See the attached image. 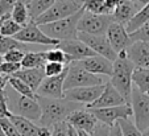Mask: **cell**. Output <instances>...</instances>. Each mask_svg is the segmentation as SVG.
I'll use <instances>...</instances> for the list:
<instances>
[{
  "label": "cell",
  "mask_w": 149,
  "mask_h": 136,
  "mask_svg": "<svg viewBox=\"0 0 149 136\" xmlns=\"http://www.w3.org/2000/svg\"><path fill=\"white\" fill-rule=\"evenodd\" d=\"M37 99L42 108V115L37 123L48 128L66 120L73 111L82 107L81 103L69 100L66 98H48L37 95Z\"/></svg>",
  "instance_id": "cell-1"
},
{
  "label": "cell",
  "mask_w": 149,
  "mask_h": 136,
  "mask_svg": "<svg viewBox=\"0 0 149 136\" xmlns=\"http://www.w3.org/2000/svg\"><path fill=\"white\" fill-rule=\"evenodd\" d=\"M136 66L127 56V50L120 52L118 54V58L113 61V71L110 77V82L113 87L131 103V95H132L133 87V71Z\"/></svg>",
  "instance_id": "cell-2"
},
{
  "label": "cell",
  "mask_w": 149,
  "mask_h": 136,
  "mask_svg": "<svg viewBox=\"0 0 149 136\" xmlns=\"http://www.w3.org/2000/svg\"><path fill=\"white\" fill-rule=\"evenodd\" d=\"M4 90H6V96H7V102H8L9 111L13 115H20L24 116V118H28V119L33 120V122H38L42 115V108L37 98L21 95L16 90H13L11 86H9V89H7L6 86Z\"/></svg>",
  "instance_id": "cell-3"
},
{
  "label": "cell",
  "mask_w": 149,
  "mask_h": 136,
  "mask_svg": "<svg viewBox=\"0 0 149 136\" xmlns=\"http://www.w3.org/2000/svg\"><path fill=\"white\" fill-rule=\"evenodd\" d=\"M84 8L78 11L77 13L68 16L61 20H56L52 23L41 24L40 28L45 32L48 36L53 37L58 41H66V40H74L78 38V21L83 13Z\"/></svg>",
  "instance_id": "cell-4"
},
{
  "label": "cell",
  "mask_w": 149,
  "mask_h": 136,
  "mask_svg": "<svg viewBox=\"0 0 149 136\" xmlns=\"http://www.w3.org/2000/svg\"><path fill=\"white\" fill-rule=\"evenodd\" d=\"M107 82L106 77L94 74L91 71L86 70L81 65L73 61L68 66V74H66V80L63 83V90L74 87H82V86H95V85H104Z\"/></svg>",
  "instance_id": "cell-5"
},
{
  "label": "cell",
  "mask_w": 149,
  "mask_h": 136,
  "mask_svg": "<svg viewBox=\"0 0 149 136\" xmlns=\"http://www.w3.org/2000/svg\"><path fill=\"white\" fill-rule=\"evenodd\" d=\"M83 7L84 0H56V3L48 11L40 15L34 21L38 25H41V24L61 20V19H65V17L77 13L78 11L83 9Z\"/></svg>",
  "instance_id": "cell-6"
},
{
  "label": "cell",
  "mask_w": 149,
  "mask_h": 136,
  "mask_svg": "<svg viewBox=\"0 0 149 136\" xmlns=\"http://www.w3.org/2000/svg\"><path fill=\"white\" fill-rule=\"evenodd\" d=\"M112 21V13L98 15L84 9L78 21V31L90 34H107L108 27Z\"/></svg>",
  "instance_id": "cell-7"
},
{
  "label": "cell",
  "mask_w": 149,
  "mask_h": 136,
  "mask_svg": "<svg viewBox=\"0 0 149 136\" xmlns=\"http://www.w3.org/2000/svg\"><path fill=\"white\" fill-rule=\"evenodd\" d=\"M13 37L20 41H23V43H25V44H31V45L56 46L59 44L58 40L48 36L45 32L40 28L38 24L33 20H31L26 25H24L23 28H21V31Z\"/></svg>",
  "instance_id": "cell-8"
},
{
  "label": "cell",
  "mask_w": 149,
  "mask_h": 136,
  "mask_svg": "<svg viewBox=\"0 0 149 136\" xmlns=\"http://www.w3.org/2000/svg\"><path fill=\"white\" fill-rule=\"evenodd\" d=\"M131 106L133 110L135 124L139 130L145 131L149 127V95L141 93L136 86L132 87Z\"/></svg>",
  "instance_id": "cell-9"
},
{
  "label": "cell",
  "mask_w": 149,
  "mask_h": 136,
  "mask_svg": "<svg viewBox=\"0 0 149 136\" xmlns=\"http://www.w3.org/2000/svg\"><path fill=\"white\" fill-rule=\"evenodd\" d=\"M91 112L98 118L100 123L107 126H113L120 119H130L133 116V110L131 103L120 106H112V107H102V108H90Z\"/></svg>",
  "instance_id": "cell-10"
},
{
  "label": "cell",
  "mask_w": 149,
  "mask_h": 136,
  "mask_svg": "<svg viewBox=\"0 0 149 136\" xmlns=\"http://www.w3.org/2000/svg\"><path fill=\"white\" fill-rule=\"evenodd\" d=\"M78 38L87 44L96 54L106 57L112 62L118 58V52L112 48V45H111L110 40H108V37L106 34H90L84 33V32H79Z\"/></svg>",
  "instance_id": "cell-11"
},
{
  "label": "cell",
  "mask_w": 149,
  "mask_h": 136,
  "mask_svg": "<svg viewBox=\"0 0 149 136\" xmlns=\"http://www.w3.org/2000/svg\"><path fill=\"white\" fill-rule=\"evenodd\" d=\"M104 85H95V86H82V87L69 89L65 91V98L73 102L81 103L83 106H87L96 100L100 96L104 90Z\"/></svg>",
  "instance_id": "cell-12"
},
{
  "label": "cell",
  "mask_w": 149,
  "mask_h": 136,
  "mask_svg": "<svg viewBox=\"0 0 149 136\" xmlns=\"http://www.w3.org/2000/svg\"><path fill=\"white\" fill-rule=\"evenodd\" d=\"M69 66V65H68ZM68 74V68L63 73L54 77H45L40 87L37 89V95L48 96V98H65L63 83Z\"/></svg>",
  "instance_id": "cell-13"
},
{
  "label": "cell",
  "mask_w": 149,
  "mask_h": 136,
  "mask_svg": "<svg viewBox=\"0 0 149 136\" xmlns=\"http://www.w3.org/2000/svg\"><path fill=\"white\" fill-rule=\"evenodd\" d=\"M66 122L70 126H73L74 128H77V130H83V131H87V132L91 133L94 131V128L96 127V124L99 123V120H98V118L91 112L90 108L81 107V108H77L75 111H73V112L68 116Z\"/></svg>",
  "instance_id": "cell-14"
},
{
  "label": "cell",
  "mask_w": 149,
  "mask_h": 136,
  "mask_svg": "<svg viewBox=\"0 0 149 136\" xmlns=\"http://www.w3.org/2000/svg\"><path fill=\"white\" fill-rule=\"evenodd\" d=\"M75 62L94 74H99V75H104V77L112 75L113 62L110 61L108 58H106V57L100 56V54H94V56L86 57L83 60L75 61Z\"/></svg>",
  "instance_id": "cell-15"
},
{
  "label": "cell",
  "mask_w": 149,
  "mask_h": 136,
  "mask_svg": "<svg viewBox=\"0 0 149 136\" xmlns=\"http://www.w3.org/2000/svg\"><path fill=\"white\" fill-rule=\"evenodd\" d=\"M106 36L108 37L111 45L118 52V54L120 52L127 50L128 46L132 44V40H131V37H130V32L127 31L125 25H123V24L118 23L115 20L108 27V31Z\"/></svg>",
  "instance_id": "cell-16"
},
{
  "label": "cell",
  "mask_w": 149,
  "mask_h": 136,
  "mask_svg": "<svg viewBox=\"0 0 149 136\" xmlns=\"http://www.w3.org/2000/svg\"><path fill=\"white\" fill-rule=\"evenodd\" d=\"M130 103L128 100L113 87V85L108 81L106 82L103 93L100 94L96 100H94L93 103L87 105V108H102V107H112V106H120V105H125Z\"/></svg>",
  "instance_id": "cell-17"
},
{
  "label": "cell",
  "mask_w": 149,
  "mask_h": 136,
  "mask_svg": "<svg viewBox=\"0 0 149 136\" xmlns=\"http://www.w3.org/2000/svg\"><path fill=\"white\" fill-rule=\"evenodd\" d=\"M57 46L62 49L66 54L69 56V58L73 61H79L83 60L86 57H90L96 54L90 46L86 43H83L79 38H74V40H66V41H59V44Z\"/></svg>",
  "instance_id": "cell-18"
},
{
  "label": "cell",
  "mask_w": 149,
  "mask_h": 136,
  "mask_svg": "<svg viewBox=\"0 0 149 136\" xmlns=\"http://www.w3.org/2000/svg\"><path fill=\"white\" fill-rule=\"evenodd\" d=\"M9 119L15 123L17 130L23 136H49L50 135V128L44 127V126L38 124L37 122L24 118L20 115H13L12 114L9 116Z\"/></svg>",
  "instance_id": "cell-19"
},
{
  "label": "cell",
  "mask_w": 149,
  "mask_h": 136,
  "mask_svg": "<svg viewBox=\"0 0 149 136\" xmlns=\"http://www.w3.org/2000/svg\"><path fill=\"white\" fill-rule=\"evenodd\" d=\"M127 56L135 63L136 68H149V43L148 41H133L128 49Z\"/></svg>",
  "instance_id": "cell-20"
},
{
  "label": "cell",
  "mask_w": 149,
  "mask_h": 136,
  "mask_svg": "<svg viewBox=\"0 0 149 136\" xmlns=\"http://www.w3.org/2000/svg\"><path fill=\"white\" fill-rule=\"evenodd\" d=\"M139 11H140L139 7L133 3L132 0H120V3L113 9L112 16H113V20L115 21H118V23L127 27V24L132 20V17L135 16Z\"/></svg>",
  "instance_id": "cell-21"
},
{
  "label": "cell",
  "mask_w": 149,
  "mask_h": 136,
  "mask_svg": "<svg viewBox=\"0 0 149 136\" xmlns=\"http://www.w3.org/2000/svg\"><path fill=\"white\" fill-rule=\"evenodd\" d=\"M12 75L17 77L20 80H23L25 83H28L32 89L37 93V89L42 83V81L45 80V70L44 68H33V69H20Z\"/></svg>",
  "instance_id": "cell-22"
},
{
  "label": "cell",
  "mask_w": 149,
  "mask_h": 136,
  "mask_svg": "<svg viewBox=\"0 0 149 136\" xmlns=\"http://www.w3.org/2000/svg\"><path fill=\"white\" fill-rule=\"evenodd\" d=\"M12 49H21V50H24V52L32 50L31 44H25V43H23V41L15 38V37L4 36V34L0 33V53L4 56L7 52L12 50Z\"/></svg>",
  "instance_id": "cell-23"
},
{
  "label": "cell",
  "mask_w": 149,
  "mask_h": 136,
  "mask_svg": "<svg viewBox=\"0 0 149 136\" xmlns=\"http://www.w3.org/2000/svg\"><path fill=\"white\" fill-rule=\"evenodd\" d=\"M41 53L46 62H59V63H65V65H69L71 62L68 54L57 45L50 46L49 49H42Z\"/></svg>",
  "instance_id": "cell-24"
},
{
  "label": "cell",
  "mask_w": 149,
  "mask_h": 136,
  "mask_svg": "<svg viewBox=\"0 0 149 136\" xmlns=\"http://www.w3.org/2000/svg\"><path fill=\"white\" fill-rule=\"evenodd\" d=\"M133 86L139 89L141 93L149 95V68H136L133 71Z\"/></svg>",
  "instance_id": "cell-25"
},
{
  "label": "cell",
  "mask_w": 149,
  "mask_h": 136,
  "mask_svg": "<svg viewBox=\"0 0 149 136\" xmlns=\"http://www.w3.org/2000/svg\"><path fill=\"white\" fill-rule=\"evenodd\" d=\"M11 17L16 23H19L20 25H23V27L26 25V24L31 21L28 6L24 3L23 0H19L13 6V8H12V11H11Z\"/></svg>",
  "instance_id": "cell-26"
},
{
  "label": "cell",
  "mask_w": 149,
  "mask_h": 136,
  "mask_svg": "<svg viewBox=\"0 0 149 136\" xmlns=\"http://www.w3.org/2000/svg\"><path fill=\"white\" fill-rule=\"evenodd\" d=\"M46 63L45 58L42 57L41 52L29 50L25 53L23 61H21V68L23 69H33V68H44Z\"/></svg>",
  "instance_id": "cell-27"
},
{
  "label": "cell",
  "mask_w": 149,
  "mask_h": 136,
  "mask_svg": "<svg viewBox=\"0 0 149 136\" xmlns=\"http://www.w3.org/2000/svg\"><path fill=\"white\" fill-rule=\"evenodd\" d=\"M54 3H56V0H32L31 3L26 4L31 20L34 21L40 15H42L45 11H48Z\"/></svg>",
  "instance_id": "cell-28"
},
{
  "label": "cell",
  "mask_w": 149,
  "mask_h": 136,
  "mask_svg": "<svg viewBox=\"0 0 149 136\" xmlns=\"http://www.w3.org/2000/svg\"><path fill=\"white\" fill-rule=\"evenodd\" d=\"M8 85L11 86L13 90H16L19 94L21 95H26V96H32V98H37V93L28 85L25 83L23 80H20L15 75H9L8 77Z\"/></svg>",
  "instance_id": "cell-29"
},
{
  "label": "cell",
  "mask_w": 149,
  "mask_h": 136,
  "mask_svg": "<svg viewBox=\"0 0 149 136\" xmlns=\"http://www.w3.org/2000/svg\"><path fill=\"white\" fill-rule=\"evenodd\" d=\"M148 20H149V1H148L146 6H144L143 8H141L140 11L132 17V20L127 24L125 28H127V31L131 33V32L136 31L139 27H141L145 21H148Z\"/></svg>",
  "instance_id": "cell-30"
},
{
  "label": "cell",
  "mask_w": 149,
  "mask_h": 136,
  "mask_svg": "<svg viewBox=\"0 0 149 136\" xmlns=\"http://www.w3.org/2000/svg\"><path fill=\"white\" fill-rule=\"evenodd\" d=\"M23 25H20L19 23L13 20L11 17V15H7L3 17V21H1V27H0V33L4 34V36H16L20 31H21Z\"/></svg>",
  "instance_id": "cell-31"
},
{
  "label": "cell",
  "mask_w": 149,
  "mask_h": 136,
  "mask_svg": "<svg viewBox=\"0 0 149 136\" xmlns=\"http://www.w3.org/2000/svg\"><path fill=\"white\" fill-rule=\"evenodd\" d=\"M86 11L93 12V13L104 15V13H111L110 9L106 6V0H84V7Z\"/></svg>",
  "instance_id": "cell-32"
},
{
  "label": "cell",
  "mask_w": 149,
  "mask_h": 136,
  "mask_svg": "<svg viewBox=\"0 0 149 136\" xmlns=\"http://www.w3.org/2000/svg\"><path fill=\"white\" fill-rule=\"evenodd\" d=\"M119 124H120L121 132H123L124 136H144L143 131L139 130L135 122L131 120V118L130 119H120Z\"/></svg>",
  "instance_id": "cell-33"
},
{
  "label": "cell",
  "mask_w": 149,
  "mask_h": 136,
  "mask_svg": "<svg viewBox=\"0 0 149 136\" xmlns=\"http://www.w3.org/2000/svg\"><path fill=\"white\" fill-rule=\"evenodd\" d=\"M131 40L133 41H148L149 43V20L145 21L141 27H139L136 31L130 33Z\"/></svg>",
  "instance_id": "cell-34"
},
{
  "label": "cell",
  "mask_w": 149,
  "mask_h": 136,
  "mask_svg": "<svg viewBox=\"0 0 149 136\" xmlns=\"http://www.w3.org/2000/svg\"><path fill=\"white\" fill-rule=\"evenodd\" d=\"M0 127L7 136H23L9 118H0Z\"/></svg>",
  "instance_id": "cell-35"
},
{
  "label": "cell",
  "mask_w": 149,
  "mask_h": 136,
  "mask_svg": "<svg viewBox=\"0 0 149 136\" xmlns=\"http://www.w3.org/2000/svg\"><path fill=\"white\" fill-rule=\"evenodd\" d=\"M68 65L65 63H59V62H46L44 66L45 70V75L46 77H54V75H59L61 73L66 70Z\"/></svg>",
  "instance_id": "cell-36"
},
{
  "label": "cell",
  "mask_w": 149,
  "mask_h": 136,
  "mask_svg": "<svg viewBox=\"0 0 149 136\" xmlns=\"http://www.w3.org/2000/svg\"><path fill=\"white\" fill-rule=\"evenodd\" d=\"M69 123L66 120L63 122H59L57 124L52 126L50 127V135L49 136H70L69 133Z\"/></svg>",
  "instance_id": "cell-37"
},
{
  "label": "cell",
  "mask_w": 149,
  "mask_h": 136,
  "mask_svg": "<svg viewBox=\"0 0 149 136\" xmlns=\"http://www.w3.org/2000/svg\"><path fill=\"white\" fill-rule=\"evenodd\" d=\"M26 52L21 50V49H12V50L7 52L4 54V61H9V62H17L21 63L24 56H25Z\"/></svg>",
  "instance_id": "cell-38"
},
{
  "label": "cell",
  "mask_w": 149,
  "mask_h": 136,
  "mask_svg": "<svg viewBox=\"0 0 149 136\" xmlns=\"http://www.w3.org/2000/svg\"><path fill=\"white\" fill-rule=\"evenodd\" d=\"M21 69V63L17 62H9V61H4L1 65H0V71L4 74V75H12L15 74L17 70Z\"/></svg>",
  "instance_id": "cell-39"
},
{
  "label": "cell",
  "mask_w": 149,
  "mask_h": 136,
  "mask_svg": "<svg viewBox=\"0 0 149 136\" xmlns=\"http://www.w3.org/2000/svg\"><path fill=\"white\" fill-rule=\"evenodd\" d=\"M11 115H12V112L9 111V107H8L6 90L0 89V118H9Z\"/></svg>",
  "instance_id": "cell-40"
},
{
  "label": "cell",
  "mask_w": 149,
  "mask_h": 136,
  "mask_svg": "<svg viewBox=\"0 0 149 136\" xmlns=\"http://www.w3.org/2000/svg\"><path fill=\"white\" fill-rule=\"evenodd\" d=\"M19 0H0V19L7 15H11L13 6Z\"/></svg>",
  "instance_id": "cell-41"
},
{
  "label": "cell",
  "mask_w": 149,
  "mask_h": 136,
  "mask_svg": "<svg viewBox=\"0 0 149 136\" xmlns=\"http://www.w3.org/2000/svg\"><path fill=\"white\" fill-rule=\"evenodd\" d=\"M108 133H110V126L99 122L96 124V127L94 128V131L91 132V135L93 136H108Z\"/></svg>",
  "instance_id": "cell-42"
},
{
  "label": "cell",
  "mask_w": 149,
  "mask_h": 136,
  "mask_svg": "<svg viewBox=\"0 0 149 136\" xmlns=\"http://www.w3.org/2000/svg\"><path fill=\"white\" fill-rule=\"evenodd\" d=\"M108 136H124L123 132H121V128H120L119 122L110 127V133H108Z\"/></svg>",
  "instance_id": "cell-43"
},
{
  "label": "cell",
  "mask_w": 149,
  "mask_h": 136,
  "mask_svg": "<svg viewBox=\"0 0 149 136\" xmlns=\"http://www.w3.org/2000/svg\"><path fill=\"white\" fill-rule=\"evenodd\" d=\"M120 3V0H106V6H107V8L110 9V12L112 13L113 9L116 8V6Z\"/></svg>",
  "instance_id": "cell-44"
},
{
  "label": "cell",
  "mask_w": 149,
  "mask_h": 136,
  "mask_svg": "<svg viewBox=\"0 0 149 136\" xmlns=\"http://www.w3.org/2000/svg\"><path fill=\"white\" fill-rule=\"evenodd\" d=\"M7 85H8V75H4L0 71V87H6Z\"/></svg>",
  "instance_id": "cell-45"
},
{
  "label": "cell",
  "mask_w": 149,
  "mask_h": 136,
  "mask_svg": "<svg viewBox=\"0 0 149 136\" xmlns=\"http://www.w3.org/2000/svg\"><path fill=\"white\" fill-rule=\"evenodd\" d=\"M132 1L139 7V9H141L144 6H146V4H148L149 0H132Z\"/></svg>",
  "instance_id": "cell-46"
},
{
  "label": "cell",
  "mask_w": 149,
  "mask_h": 136,
  "mask_svg": "<svg viewBox=\"0 0 149 136\" xmlns=\"http://www.w3.org/2000/svg\"><path fill=\"white\" fill-rule=\"evenodd\" d=\"M69 126H70V124H69ZM69 133H70V136H78L77 128H74L73 126H70V127H69Z\"/></svg>",
  "instance_id": "cell-47"
},
{
  "label": "cell",
  "mask_w": 149,
  "mask_h": 136,
  "mask_svg": "<svg viewBox=\"0 0 149 136\" xmlns=\"http://www.w3.org/2000/svg\"><path fill=\"white\" fill-rule=\"evenodd\" d=\"M77 132H78V136H93L90 132H87V131H83V130H77Z\"/></svg>",
  "instance_id": "cell-48"
},
{
  "label": "cell",
  "mask_w": 149,
  "mask_h": 136,
  "mask_svg": "<svg viewBox=\"0 0 149 136\" xmlns=\"http://www.w3.org/2000/svg\"><path fill=\"white\" fill-rule=\"evenodd\" d=\"M143 133H144V136H149V127L145 131H143Z\"/></svg>",
  "instance_id": "cell-49"
},
{
  "label": "cell",
  "mask_w": 149,
  "mask_h": 136,
  "mask_svg": "<svg viewBox=\"0 0 149 136\" xmlns=\"http://www.w3.org/2000/svg\"><path fill=\"white\" fill-rule=\"evenodd\" d=\"M4 62V56L1 53H0V65H1V63Z\"/></svg>",
  "instance_id": "cell-50"
},
{
  "label": "cell",
  "mask_w": 149,
  "mask_h": 136,
  "mask_svg": "<svg viewBox=\"0 0 149 136\" xmlns=\"http://www.w3.org/2000/svg\"><path fill=\"white\" fill-rule=\"evenodd\" d=\"M0 136H7V135H6V133H4V132H3V130H0Z\"/></svg>",
  "instance_id": "cell-51"
},
{
  "label": "cell",
  "mask_w": 149,
  "mask_h": 136,
  "mask_svg": "<svg viewBox=\"0 0 149 136\" xmlns=\"http://www.w3.org/2000/svg\"><path fill=\"white\" fill-rule=\"evenodd\" d=\"M23 1H24V3H25V4H28V3H31L32 0H23Z\"/></svg>",
  "instance_id": "cell-52"
},
{
  "label": "cell",
  "mask_w": 149,
  "mask_h": 136,
  "mask_svg": "<svg viewBox=\"0 0 149 136\" xmlns=\"http://www.w3.org/2000/svg\"><path fill=\"white\" fill-rule=\"evenodd\" d=\"M1 21H3V17H1V19H0V27H1Z\"/></svg>",
  "instance_id": "cell-53"
},
{
  "label": "cell",
  "mask_w": 149,
  "mask_h": 136,
  "mask_svg": "<svg viewBox=\"0 0 149 136\" xmlns=\"http://www.w3.org/2000/svg\"><path fill=\"white\" fill-rule=\"evenodd\" d=\"M0 130H1V127H0Z\"/></svg>",
  "instance_id": "cell-54"
}]
</instances>
